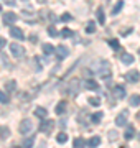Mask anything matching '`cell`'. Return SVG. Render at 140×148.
I'll list each match as a JSON object with an SVG mask.
<instances>
[{"label": "cell", "mask_w": 140, "mask_h": 148, "mask_svg": "<svg viewBox=\"0 0 140 148\" xmlns=\"http://www.w3.org/2000/svg\"><path fill=\"white\" fill-rule=\"evenodd\" d=\"M35 115L40 117V119H45V117L48 115V110L45 107H38V109H35Z\"/></svg>", "instance_id": "cell-19"}, {"label": "cell", "mask_w": 140, "mask_h": 148, "mask_svg": "<svg viewBox=\"0 0 140 148\" xmlns=\"http://www.w3.org/2000/svg\"><path fill=\"white\" fill-rule=\"evenodd\" d=\"M78 90H79V79H71L69 82H68V92H69L71 95H76Z\"/></svg>", "instance_id": "cell-6"}, {"label": "cell", "mask_w": 140, "mask_h": 148, "mask_svg": "<svg viewBox=\"0 0 140 148\" xmlns=\"http://www.w3.org/2000/svg\"><path fill=\"white\" fill-rule=\"evenodd\" d=\"M120 59H122V63L124 64H134V61H135V58L132 56V54H129V53H124L122 56H120Z\"/></svg>", "instance_id": "cell-11"}, {"label": "cell", "mask_w": 140, "mask_h": 148, "mask_svg": "<svg viewBox=\"0 0 140 148\" xmlns=\"http://www.w3.org/2000/svg\"><path fill=\"white\" fill-rule=\"evenodd\" d=\"M135 137V128L130 125V127H127V130H125V133H124V138L125 140H132V138Z\"/></svg>", "instance_id": "cell-15"}, {"label": "cell", "mask_w": 140, "mask_h": 148, "mask_svg": "<svg viewBox=\"0 0 140 148\" xmlns=\"http://www.w3.org/2000/svg\"><path fill=\"white\" fill-rule=\"evenodd\" d=\"M122 7H124V2H122V0H119L117 3H115V7L112 8V15H117L119 12L122 10Z\"/></svg>", "instance_id": "cell-24"}, {"label": "cell", "mask_w": 140, "mask_h": 148, "mask_svg": "<svg viewBox=\"0 0 140 148\" xmlns=\"http://www.w3.org/2000/svg\"><path fill=\"white\" fill-rule=\"evenodd\" d=\"M109 45H110V48H112V49H115V51L120 48V45H119L117 40H109Z\"/></svg>", "instance_id": "cell-31"}, {"label": "cell", "mask_w": 140, "mask_h": 148, "mask_svg": "<svg viewBox=\"0 0 140 148\" xmlns=\"http://www.w3.org/2000/svg\"><path fill=\"white\" fill-rule=\"evenodd\" d=\"M86 32L87 33H94L96 32V23H94V21H87L86 23Z\"/></svg>", "instance_id": "cell-25"}, {"label": "cell", "mask_w": 140, "mask_h": 148, "mask_svg": "<svg viewBox=\"0 0 140 148\" xmlns=\"http://www.w3.org/2000/svg\"><path fill=\"white\" fill-rule=\"evenodd\" d=\"M73 35H74V33L71 32L69 28H63V32H61V36L63 38H69V36H73Z\"/></svg>", "instance_id": "cell-29"}, {"label": "cell", "mask_w": 140, "mask_h": 148, "mask_svg": "<svg viewBox=\"0 0 140 148\" xmlns=\"http://www.w3.org/2000/svg\"><path fill=\"white\" fill-rule=\"evenodd\" d=\"M54 53L58 54V58H59V59H65L66 56L69 54V49H68V48H66L65 45H59V46L56 48V49H54Z\"/></svg>", "instance_id": "cell-9"}, {"label": "cell", "mask_w": 140, "mask_h": 148, "mask_svg": "<svg viewBox=\"0 0 140 148\" xmlns=\"http://www.w3.org/2000/svg\"><path fill=\"white\" fill-rule=\"evenodd\" d=\"M56 142H58V143H66V142H68V135H66L65 132L58 133V135H56Z\"/></svg>", "instance_id": "cell-23"}, {"label": "cell", "mask_w": 140, "mask_h": 148, "mask_svg": "<svg viewBox=\"0 0 140 148\" xmlns=\"http://www.w3.org/2000/svg\"><path fill=\"white\" fill-rule=\"evenodd\" d=\"M32 130H33V122H32V120H28V119L22 120V123H20V133L27 135V133H30Z\"/></svg>", "instance_id": "cell-4"}, {"label": "cell", "mask_w": 140, "mask_h": 148, "mask_svg": "<svg viewBox=\"0 0 140 148\" xmlns=\"http://www.w3.org/2000/svg\"><path fill=\"white\" fill-rule=\"evenodd\" d=\"M25 2H27V0H25Z\"/></svg>", "instance_id": "cell-39"}, {"label": "cell", "mask_w": 140, "mask_h": 148, "mask_svg": "<svg viewBox=\"0 0 140 148\" xmlns=\"http://www.w3.org/2000/svg\"><path fill=\"white\" fill-rule=\"evenodd\" d=\"M73 20V16L69 15V13H65V15L61 16V21H66V23H68V21H71Z\"/></svg>", "instance_id": "cell-34"}, {"label": "cell", "mask_w": 140, "mask_h": 148, "mask_svg": "<svg viewBox=\"0 0 140 148\" xmlns=\"http://www.w3.org/2000/svg\"><path fill=\"white\" fill-rule=\"evenodd\" d=\"M84 87H86V89H91V90L99 89V86H97V82H96V81H92V79L84 81Z\"/></svg>", "instance_id": "cell-14"}, {"label": "cell", "mask_w": 140, "mask_h": 148, "mask_svg": "<svg viewBox=\"0 0 140 148\" xmlns=\"http://www.w3.org/2000/svg\"><path fill=\"white\" fill-rule=\"evenodd\" d=\"M5 87H7L8 92H13V90L16 89V82H15V81H8V82L5 84Z\"/></svg>", "instance_id": "cell-27"}, {"label": "cell", "mask_w": 140, "mask_h": 148, "mask_svg": "<svg viewBox=\"0 0 140 148\" xmlns=\"http://www.w3.org/2000/svg\"><path fill=\"white\" fill-rule=\"evenodd\" d=\"M96 15H97V21L101 23V25H104L106 23V16H104V8H97V12H96Z\"/></svg>", "instance_id": "cell-18"}, {"label": "cell", "mask_w": 140, "mask_h": 148, "mask_svg": "<svg viewBox=\"0 0 140 148\" xmlns=\"http://www.w3.org/2000/svg\"><path fill=\"white\" fill-rule=\"evenodd\" d=\"M89 104L94 106V107H99L101 106V99H99V97H89Z\"/></svg>", "instance_id": "cell-28"}, {"label": "cell", "mask_w": 140, "mask_h": 148, "mask_svg": "<svg viewBox=\"0 0 140 148\" xmlns=\"http://www.w3.org/2000/svg\"><path fill=\"white\" fill-rule=\"evenodd\" d=\"M10 36L12 38H16V40H23V32H22V28H16V27H12L10 28Z\"/></svg>", "instance_id": "cell-10"}, {"label": "cell", "mask_w": 140, "mask_h": 148, "mask_svg": "<svg viewBox=\"0 0 140 148\" xmlns=\"http://www.w3.org/2000/svg\"><path fill=\"white\" fill-rule=\"evenodd\" d=\"M127 117H129V112L127 110L120 112V114L115 117V125H117V127H125V125H127Z\"/></svg>", "instance_id": "cell-5"}, {"label": "cell", "mask_w": 140, "mask_h": 148, "mask_svg": "<svg viewBox=\"0 0 140 148\" xmlns=\"http://www.w3.org/2000/svg\"><path fill=\"white\" fill-rule=\"evenodd\" d=\"M10 53H12V56H13V58L20 59V58H23V56H25V48L20 46L18 43H12V45H10Z\"/></svg>", "instance_id": "cell-2"}, {"label": "cell", "mask_w": 140, "mask_h": 148, "mask_svg": "<svg viewBox=\"0 0 140 148\" xmlns=\"http://www.w3.org/2000/svg\"><path fill=\"white\" fill-rule=\"evenodd\" d=\"M54 49H56V48H54L53 45H43V53L46 54V56H51V54H54Z\"/></svg>", "instance_id": "cell-20"}, {"label": "cell", "mask_w": 140, "mask_h": 148, "mask_svg": "<svg viewBox=\"0 0 140 148\" xmlns=\"http://www.w3.org/2000/svg\"><path fill=\"white\" fill-rule=\"evenodd\" d=\"M33 143H35V137H30V138H25L23 145L25 147H33Z\"/></svg>", "instance_id": "cell-32"}, {"label": "cell", "mask_w": 140, "mask_h": 148, "mask_svg": "<svg viewBox=\"0 0 140 148\" xmlns=\"http://www.w3.org/2000/svg\"><path fill=\"white\" fill-rule=\"evenodd\" d=\"M53 127H54V122L53 120H48L46 117H45V120L40 123V132H43V133H51V130H53Z\"/></svg>", "instance_id": "cell-3"}, {"label": "cell", "mask_w": 140, "mask_h": 148, "mask_svg": "<svg viewBox=\"0 0 140 148\" xmlns=\"http://www.w3.org/2000/svg\"><path fill=\"white\" fill-rule=\"evenodd\" d=\"M16 20H18V16H16L13 12H7V13H3V23H5V25H10L12 27Z\"/></svg>", "instance_id": "cell-8"}, {"label": "cell", "mask_w": 140, "mask_h": 148, "mask_svg": "<svg viewBox=\"0 0 140 148\" xmlns=\"http://www.w3.org/2000/svg\"><path fill=\"white\" fill-rule=\"evenodd\" d=\"M7 45V41H5V38H0V49H2V48L5 46Z\"/></svg>", "instance_id": "cell-37"}, {"label": "cell", "mask_w": 140, "mask_h": 148, "mask_svg": "<svg viewBox=\"0 0 140 148\" xmlns=\"http://www.w3.org/2000/svg\"><path fill=\"white\" fill-rule=\"evenodd\" d=\"M54 112H56L58 115H61L63 112H66V102L65 101H59L58 106H56V109H54Z\"/></svg>", "instance_id": "cell-17"}, {"label": "cell", "mask_w": 140, "mask_h": 148, "mask_svg": "<svg viewBox=\"0 0 140 148\" xmlns=\"http://www.w3.org/2000/svg\"><path fill=\"white\" fill-rule=\"evenodd\" d=\"M8 101H10V99H8V94H5L3 90H0V102H2V104H7Z\"/></svg>", "instance_id": "cell-30"}, {"label": "cell", "mask_w": 140, "mask_h": 148, "mask_svg": "<svg viewBox=\"0 0 140 148\" xmlns=\"http://www.w3.org/2000/svg\"><path fill=\"white\" fill-rule=\"evenodd\" d=\"M115 138H117V132H115V130H110V132H109V140L114 142Z\"/></svg>", "instance_id": "cell-33"}, {"label": "cell", "mask_w": 140, "mask_h": 148, "mask_svg": "<svg viewBox=\"0 0 140 148\" xmlns=\"http://www.w3.org/2000/svg\"><path fill=\"white\" fill-rule=\"evenodd\" d=\"M125 79L129 81V82H139L140 81V73L137 69H130L129 73L125 74Z\"/></svg>", "instance_id": "cell-7"}, {"label": "cell", "mask_w": 140, "mask_h": 148, "mask_svg": "<svg viewBox=\"0 0 140 148\" xmlns=\"http://www.w3.org/2000/svg\"><path fill=\"white\" fill-rule=\"evenodd\" d=\"M0 58H2L3 64H5V68H10V64H8V59H7V56H5V54H0Z\"/></svg>", "instance_id": "cell-36"}, {"label": "cell", "mask_w": 140, "mask_h": 148, "mask_svg": "<svg viewBox=\"0 0 140 148\" xmlns=\"http://www.w3.org/2000/svg\"><path fill=\"white\" fill-rule=\"evenodd\" d=\"M0 12H2V3H0Z\"/></svg>", "instance_id": "cell-38"}, {"label": "cell", "mask_w": 140, "mask_h": 148, "mask_svg": "<svg viewBox=\"0 0 140 148\" xmlns=\"http://www.w3.org/2000/svg\"><path fill=\"white\" fill-rule=\"evenodd\" d=\"M99 143H101V138L99 137H92L89 142H87V145L89 147H99Z\"/></svg>", "instance_id": "cell-26"}, {"label": "cell", "mask_w": 140, "mask_h": 148, "mask_svg": "<svg viewBox=\"0 0 140 148\" xmlns=\"http://www.w3.org/2000/svg\"><path fill=\"white\" fill-rule=\"evenodd\" d=\"M74 147H78V148H84V147H87V142L84 140L82 137H78L74 140Z\"/></svg>", "instance_id": "cell-21"}, {"label": "cell", "mask_w": 140, "mask_h": 148, "mask_svg": "<svg viewBox=\"0 0 140 148\" xmlns=\"http://www.w3.org/2000/svg\"><path fill=\"white\" fill-rule=\"evenodd\" d=\"M114 95H115L117 99H124L125 97V89L122 87V86H117V87L114 89Z\"/></svg>", "instance_id": "cell-13"}, {"label": "cell", "mask_w": 140, "mask_h": 148, "mask_svg": "<svg viewBox=\"0 0 140 148\" xmlns=\"http://www.w3.org/2000/svg\"><path fill=\"white\" fill-rule=\"evenodd\" d=\"M92 71L94 73H97L99 76H102V77H107L109 79V76H110V66H109L107 61H104V59H99L96 64H92Z\"/></svg>", "instance_id": "cell-1"}, {"label": "cell", "mask_w": 140, "mask_h": 148, "mask_svg": "<svg viewBox=\"0 0 140 148\" xmlns=\"http://www.w3.org/2000/svg\"><path fill=\"white\" fill-rule=\"evenodd\" d=\"M129 106H130V107H139V106H140V95H139V94H134L132 97H130Z\"/></svg>", "instance_id": "cell-16"}, {"label": "cell", "mask_w": 140, "mask_h": 148, "mask_svg": "<svg viewBox=\"0 0 140 148\" xmlns=\"http://www.w3.org/2000/svg\"><path fill=\"white\" fill-rule=\"evenodd\" d=\"M8 137H10V128L5 127V125H0V138L2 140H7Z\"/></svg>", "instance_id": "cell-12"}, {"label": "cell", "mask_w": 140, "mask_h": 148, "mask_svg": "<svg viewBox=\"0 0 140 148\" xmlns=\"http://www.w3.org/2000/svg\"><path fill=\"white\" fill-rule=\"evenodd\" d=\"M48 35H49V36H56V35H58V32L54 30V27H49L48 28Z\"/></svg>", "instance_id": "cell-35"}, {"label": "cell", "mask_w": 140, "mask_h": 148, "mask_svg": "<svg viewBox=\"0 0 140 148\" xmlns=\"http://www.w3.org/2000/svg\"><path fill=\"white\" fill-rule=\"evenodd\" d=\"M102 117H104V114H102V112H96V114H92V115H91V119H89V120H92L94 123H99Z\"/></svg>", "instance_id": "cell-22"}]
</instances>
